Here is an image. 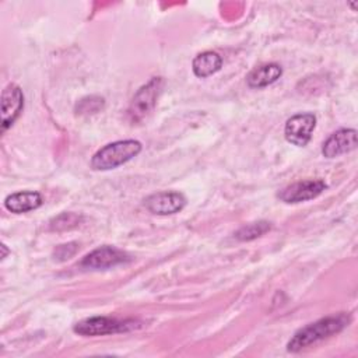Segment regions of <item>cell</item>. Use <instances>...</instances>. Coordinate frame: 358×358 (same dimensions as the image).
<instances>
[{
    "label": "cell",
    "mask_w": 358,
    "mask_h": 358,
    "mask_svg": "<svg viewBox=\"0 0 358 358\" xmlns=\"http://www.w3.org/2000/svg\"><path fill=\"white\" fill-rule=\"evenodd\" d=\"M1 249H3V255H1V259H4V256H6V253H7V250H6V245H1Z\"/></svg>",
    "instance_id": "cell-18"
},
{
    "label": "cell",
    "mask_w": 358,
    "mask_h": 358,
    "mask_svg": "<svg viewBox=\"0 0 358 358\" xmlns=\"http://www.w3.org/2000/svg\"><path fill=\"white\" fill-rule=\"evenodd\" d=\"M42 203V196L38 192H17L6 197L4 207L11 213L21 214L41 207Z\"/></svg>",
    "instance_id": "cell-11"
},
{
    "label": "cell",
    "mask_w": 358,
    "mask_h": 358,
    "mask_svg": "<svg viewBox=\"0 0 358 358\" xmlns=\"http://www.w3.org/2000/svg\"><path fill=\"white\" fill-rule=\"evenodd\" d=\"M270 228H271V225L267 221L250 222V224H246V225L241 227L235 232V238L239 239V241H252V239H256V238L262 236L263 234H266Z\"/></svg>",
    "instance_id": "cell-14"
},
{
    "label": "cell",
    "mask_w": 358,
    "mask_h": 358,
    "mask_svg": "<svg viewBox=\"0 0 358 358\" xmlns=\"http://www.w3.org/2000/svg\"><path fill=\"white\" fill-rule=\"evenodd\" d=\"M140 327L134 319H116L108 316H92L83 319L74 324V331L81 336H105L124 333Z\"/></svg>",
    "instance_id": "cell-3"
},
{
    "label": "cell",
    "mask_w": 358,
    "mask_h": 358,
    "mask_svg": "<svg viewBox=\"0 0 358 358\" xmlns=\"http://www.w3.org/2000/svg\"><path fill=\"white\" fill-rule=\"evenodd\" d=\"M78 246L76 242H69V243H64V245H59L55 252H53V256L56 260L59 262H63L66 259H70L76 252H77Z\"/></svg>",
    "instance_id": "cell-17"
},
{
    "label": "cell",
    "mask_w": 358,
    "mask_h": 358,
    "mask_svg": "<svg viewBox=\"0 0 358 358\" xmlns=\"http://www.w3.org/2000/svg\"><path fill=\"white\" fill-rule=\"evenodd\" d=\"M350 315L341 312L337 315L322 317L313 323H309L294 333L291 340L287 344L289 352H298L312 344H316L324 338L331 337L333 334L340 333L350 323Z\"/></svg>",
    "instance_id": "cell-1"
},
{
    "label": "cell",
    "mask_w": 358,
    "mask_h": 358,
    "mask_svg": "<svg viewBox=\"0 0 358 358\" xmlns=\"http://www.w3.org/2000/svg\"><path fill=\"white\" fill-rule=\"evenodd\" d=\"M357 147V131L354 129H340L329 136L323 143L322 154L326 158H334L347 154Z\"/></svg>",
    "instance_id": "cell-10"
},
{
    "label": "cell",
    "mask_w": 358,
    "mask_h": 358,
    "mask_svg": "<svg viewBox=\"0 0 358 358\" xmlns=\"http://www.w3.org/2000/svg\"><path fill=\"white\" fill-rule=\"evenodd\" d=\"M281 74H282V69L280 64L268 63V64H263V66L253 69L248 74L246 80H248L249 87L263 88V87H267V85L275 83L281 77Z\"/></svg>",
    "instance_id": "cell-12"
},
{
    "label": "cell",
    "mask_w": 358,
    "mask_h": 358,
    "mask_svg": "<svg viewBox=\"0 0 358 358\" xmlns=\"http://www.w3.org/2000/svg\"><path fill=\"white\" fill-rule=\"evenodd\" d=\"M130 260V256L115 248V246H101L94 249L91 253H88L80 263L81 267L84 268H91V270H101V268H110L117 264L126 263Z\"/></svg>",
    "instance_id": "cell-5"
},
{
    "label": "cell",
    "mask_w": 358,
    "mask_h": 358,
    "mask_svg": "<svg viewBox=\"0 0 358 358\" xmlns=\"http://www.w3.org/2000/svg\"><path fill=\"white\" fill-rule=\"evenodd\" d=\"M141 151V143L137 140H120L99 148L92 159L91 166L96 171L113 169L119 165L126 164Z\"/></svg>",
    "instance_id": "cell-2"
},
{
    "label": "cell",
    "mask_w": 358,
    "mask_h": 358,
    "mask_svg": "<svg viewBox=\"0 0 358 358\" xmlns=\"http://www.w3.org/2000/svg\"><path fill=\"white\" fill-rule=\"evenodd\" d=\"M24 106V95L18 85L8 84L1 92V129L10 127Z\"/></svg>",
    "instance_id": "cell-9"
},
{
    "label": "cell",
    "mask_w": 358,
    "mask_h": 358,
    "mask_svg": "<svg viewBox=\"0 0 358 358\" xmlns=\"http://www.w3.org/2000/svg\"><path fill=\"white\" fill-rule=\"evenodd\" d=\"M81 221H83V217L77 213H62L57 217L50 220L49 228L52 231H66V229L78 227Z\"/></svg>",
    "instance_id": "cell-15"
},
{
    "label": "cell",
    "mask_w": 358,
    "mask_h": 358,
    "mask_svg": "<svg viewBox=\"0 0 358 358\" xmlns=\"http://www.w3.org/2000/svg\"><path fill=\"white\" fill-rule=\"evenodd\" d=\"M103 105V99L99 96H88L80 101L77 105L78 113H90V112H98Z\"/></svg>",
    "instance_id": "cell-16"
},
{
    "label": "cell",
    "mask_w": 358,
    "mask_h": 358,
    "mask_svg": "<svg viewBox=\"0 0 358 358\" xmlns=\"http://www.w3.org/2000/svg\"><path fill=\"white\" fill-rule=\"evenodd\" d=\"M144 204L152 214L168 215L180 211L186 204V199L179 192H158L148 196Z\"/></svg>",
    "instance_id": "cell-8"
},
{
    "label": "cell",
    "mask_w": 358,
    "mask_h": 358,
    "mask_svg": "<svg viewBox=\"0 0 358 358\" xmlns=\"http://www.w3.org/2000/svg\"><path fill=\"white\" fill-rule=\"evenodd\" d=\"M162 84L164 81L161 77H154L134 94L127 109V115L131 122L143 120L154 109L162 90Z\"/></svg>",
    "instance_id": "cell-4"
},
{
    "label": "cell",
    "mask_w": 358,
    "mask_h": 358,
    "mask_svg": "<svg viewBox=\"0 0 358 358\" xmlns=\"http://www.w3.org/2000/svg\"><path fill=\"white\" fill-rule=\"evenodd\" d=\"M316 126V116L313 113H298L289 117L285 123L284 134L291 144L303 147L312 137V131Z\"/></svg>",
    "instance_id": "cell-7"
},
{
    "label": "cell",
    "mask_w": 358,
    "mask_h": 358,
    "mask_svg": "<svg viewBox=\"0 0 358 358\" xmlns=\"http://www.w3.org/2000/svg\"><path fill=\"white\" fill-rule=\"evenodd\" d=\"M222 66V59L218 53L215 52H203V53H199L194 59H193V63H192V69H193V73L197 76V77H208L214 73H217Z\"/></svg>",
    "instance_id": "cell-13"
},
{
    "label": "cell",
    "mask_w": 358,
    "mask_h": 358,
    "mask_svg": "<svg viewBox=\"0 0 358 358\" xmlns=\"http://www.w3.org/2000/svg\"><path fill=\"white\" fill-rule=\"evenodd\" d=\"M326 189L322 179H306L291 183L278 192V199L284 203H301L317 197Z\"/></svg>",
    "instance_id": "cell-6"
}]
</instances>
